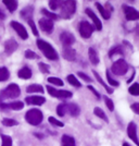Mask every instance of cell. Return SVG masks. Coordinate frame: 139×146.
I'll return each instance as SVG.
<instances>
[{
    "instance_id": "obj_6",
    "label": "cell",
    "mask_w": 139,
    "mask_h": 146,
    "mask_svg": "<svg viewBox=\"0 0 139 146\" xmlns=\"http://www.w3.org/2000/svg\"><path fill=\"white\" fill-rule=\"evenodd\" d=\"M47 91L48 93L52 96V97L55 98H61V99H67V98H71L73 96V94L70 91H58L55 90V87L48 85L47 86Z\"/></svg>"
},
{
    "instance_id": "obj_49",
    "label": "cell",
    "mask_w": 139,
    "mask_h": 146,
    "mask_svg": "<svg viewBox=\"0 0 139 146\" xmlns=\"http://www.w3.org/2000/svg\"><path fill=\"white\" fill-rule=\"evenodd\" d=\"M130 1H134V0H130Z\"/></svg>"
},
{
    "instance_id": "obj_18",
    "label": "cell",
    "mask_w": 139,
    "mask_h": 146,
    "mask_svg": "<svg viewBox=\"0 0 139 146\" xmlns=\"http://www.w3.org/2000/svg\"><path fill=\"white\" fill-rule=\"evenodd\" d=\"M65 108H67V113H69L72 117H77L80 112L79 107L76 104H67L65 103Z\"/></svg>"
},
{
    "instance_id": "obj_41",
    "label": "cell",
    "mask_w": 139,
    "mask_h": 146,
    "mask_svg": "<svg viewBox=\"0 0 139 146\" xmlns=\"http://www.w3.org/2000/svg\"><path fill=\"white\" fill-rule=\"evenodd\" d=\"M38 67H39V70H40L43 74H47V73H49V71H50V69H49L50 67H49L48 64L43 63V62H39V63H38Z\"/></svg>"
},
{
    "instance_id": "obj_35",
    "label": "cell",
    "mask_w": 139,
    "mask_h": 146,
    "mask_svg": "<svg viewBox=\"0 0 139 146\" xmlns=\"http://www.w3.org/2000/svg\"><path fill=\"white\" fill-rule=\"evenodd\" d=\"M42 13L43 14V15H46L48 19H50V20H58L59 19V17L55 14V13L53 12H49L47 9H42Z\"/></svg>"
},
{
    "instance_id": "obj_17",
    "label": "cell",
    "mask_w": 139,
    "mask_h": 146,
    "mask_svg": "<svg viewBox=\"0 0 139 146\" xmlns=\"http://www.w3.org/2000/svg\"><path fill=\"white\" fill-rule=\"evenodd\" d=\"M62 56L67 61H75V59H76V51H75V49L71 48V47H64Z\"/></svg>"
},
{
    "instance_id": "obj_1",
    "label": "cell",
    "mask_w": 139,
    "mask_h": 146,
    "mask_svg": "<svg viewBox=\"0 0 139 146\" xmlns=\"http://www.w3.org/2000/svg\"><path fill=\"white\" fill-rule=\"evenodd\" d=\"M37 46H38V48L42 50V52L43 54V56H45L47 59H49V60H51V61L58 60L59 56H58L57 51L55 50V48H53L49 43L42 40V39H38V40H37Z\"/></svg>"
},
{
    "instance_id": "obj_26",
    "label": "cell",
    "mask_w": 139,
    "mask_h": 146,
    "mask_svg": "<svg viewBox=\"0 0 139 146\" xmlns=\"http://www.w3.org/2000/svg\"><path fill=\"white\" fill-rule=\"evenodd\" d=\"M92 73H94V75L96 76V79H97L98 82H99V83H100V84H101V85H102L103 87L105 88V91L108 92L109 94H112V93H113V90H112L111 87H109V86H108L107 84H105V83H104V81H103V80L101 79V76H100V75H99V74H98V73L96 72V71H92Z\"/></svg>"
},
{
    "instance_id": "obj_5",
    "label": "cell",
    "mask_w": 139,
    "mask_h": 146,
    "mask_svg": "<svg viewBox=\"0 0 139 146\" xmlns=\"http://www.w3.org/2000/svg\"><path fill=\"white\" fill-rule=\"evenodd\" d=\"M128 70V64L124 59H119L115 61L111 67V71L114 73L115 75H124Z\"/></svg>"
},
{
    "instance_id": "obj_40",
    "label": "cell",
    "mask_w": 139,
    "mask_h": 146,
    "mask_svg": "<svg viewBox=\"0 0 139 146\" xmlns=\"http://www.w3.org/2000/svg\"><path fill=\"white\" fill-rule=\"evenodd\" d=\"M49 123L50 124H52V125H55V127H60V128H62V127H64V124H63V122L59 121V120H57L55 118H53V117H49Z\"/></svg>"
},
{
    "instance_id": "obj_25",
    "label": "cell",
    "mask_w": 139,
    "mask_h": 146,
    "mask_svg": "<svg viewBox=\"0 0 139 146\" xmlns=\"http://www.w3.org/2000/svg\"><path fill=\"white\" fill-rule=\"evenodd\" d=\"M27 93H43V87L39 84H32L26 88Z\"/></svg>"
},
{
    "instance_id": "obj_43",
    "label": "cell",
    "mask_w": 139,
    "mask_h": 146,
    "mask_svg": "<svg viewBox=\"0 0 139 146\" xmlns=\"http://www.w3.org/2000/svg\"><path fill=\"white\" fill-rule=\"evenodd\" d=\"M25 57H26V59H35V58H38V56L33 50H30V49H27L25 51Z\"/></svg>"
},
{
    "instance_id": "obj_32",
    "label": "cell",
    "mask_w": 139,
    "mask_h": 146,
    "mask_svg": "<svg viewBox=\"0 0 139 146\" xmlns=\"http://www.w3.org/2000/svg\"><path fill=\"white\" fill-rule=\"evenodd\" d=\"M128 92L133 96H139V83H134L133 85L128 88Z\"/></svg>"
},
{
    "instance_id": "obj_12",
    "label": "cell",
    "mask_w": 139,
    "mask_h": 146,
    "mask_svg": "<svg viewBox=\"0 0 139 146\" xmlns=\"http://www.w3.org/2000/svg\"><path fill=\"white\" fill-rule=\"evenodd\" d=\"M96 7H97V9L99 10V12H100V14L102 15V18L104 19V20H109V19L111 18V12H112L113 8H111L110 3H107V8H105V7H103L101 3L96 2Z\"/></svg>"
},
{
    "instance_id": "obj_14",
    "label": "cell",
    "mask_w": 139,
    "mask_h": 146,
    "mask_svg": "<svg viewBox=\"0 0 139 146\" xmlns=\"http://www.w3.org/2000/svg\"><path fill=\"white\" fill-rule=\"evenodd\" d=\"M85 12H86V14H87V15L92 20V22H94V25H95V29H96V30L97 31L102 30V23H101V21L98 19V17L95 14V12H94L91 9H86V10H85Z\"/></svg>"
},
{
    "instance_id": "obj_44",
    "label": "cell",
    "mask_w": 139,
    "mask_h": 146,
    "mask_svg": "<svg viewBox=\"0 0 139 146\" xmlns=\"http://www.w3.org/2000/svg\"><path fill=\"white\" fill-rule=\"evenodd\" d=\"M78 76L80 78V79H83L84 81H86V82H92V80L87 75V74H85V73H83V72H78Z\"/></svg>"
},
{
    "instance_id": "obj_30",
    "label": "cell",
    "mask_w": 139,
    "mask_h": 146,
    "mask_svg": "<svg viewBox=\"0 0 139 146\" xmlns=\"http://www.w3.org/2000/svg\"><path fill=\"white\" fill-rule=\"evenodd\" d=\"M124 51H123V47L122 46H115L109 51V57H114L115 55H123Z\"/></svg>"
},
{
    "instance_id": "obj_11",
    "label": "cell",
    "mask_w": 139,
    "mask_h": 146,
    "mask_svg": "<svg viewBox=\"0 0 139 146\" xmlns=\"http://www.w3.org/2000/svg\"><path fill=\"white\" fill-rule=\"evenodd\" d=\"M60 42L63 44L64 47H70L75 43V37L70 32H63L60 34Z\"/></svg>"
},
{
    "instance_id": "obj_33",
    "label": "cell",
    "mask_w": 139,
    "mask_h": 146,
    "mask_svg": "<svg viewBox=\"0 0 139 146\" xmlns=\"http://www.w3.org/2000/svg\"><path fill=\"white\" fill-rule=\"evenodd\" d=\"M2 124L5 125V127H14V125H18V123L16 120H14V119H9V118H5L3 120H2Z\"/></svg>"
},
{
    "instance_id": "obj_21",
    "label": "cell",
    "mask_w": 139,
    "mask_h": 146,
    "mask_svg": "<svg viewBox=\"0 0 139 146\" xmlns=\"http://www.w3.org/2000/svg\"><path fill=\"white\" fill-rule=\"evenodd\" d=\"M61 142H62V146H76L74 137L71 135H67V134H64L62 136Z\"/></svg>"
},
{
    "instance_id": "obj_28",
    "label": "cell",
    "mask_w": 139,
    "mask_h": 146,
    "mask_svg": "<svg viewBox=\"0 0 139 146\" xmlns=\"http://www.w3.org/2000/svg\"><path fill=\"white\" fill-rule=\"evenodd\" d=\"M67 79V82H69L71 85L75 86V87H80V86H82V84L79 83V81L76 79V76H75L74 74H69Z\"/></svg>"
},
{
    "instance_id": "obj_20",
    "label": "cell",
    "mask_w": 139,
    "mask_h": 146,
    "mask_svg": "<svg viewBox=\"0 0 139 146\" xmlns=\"http://www.w3.org/2000/svg\"><path fill=\"white\" fill-rule=\"evenodd\" d=\"M88 57H89V60L94 66H97L99 63V56H98L97 51L94 48L88 49Z\"/></svg>"
},
{
    "instance_id": "obj_2",
    "label": "cell",
    "mask_w": 139,
    "mask_h": 146,
    "mask_svg": "<svg viewBox=\"0 0 139 146\" xmlns=\"http://www.w3.org/2000/svg\"><path fill=\"white\" fill-rule=\"evenodd\" d=\"M21 95V88L18 84L11 83L7 86L3 91L0 92V102H3V99H14Z\"/></svg>"
},
{
    "instance_id": "obj_9",
    "label": "cell",
    "mask_w": 139,
    "mask_h": 146,
    "mask_svg": "<svg viewBox=\"0 0 139 146\" xmlns=\"http://www.w3.org/2000/svg\"><path fill=\"white\" fill-rule=\"evenodd\" d=\"M11 27H12L13 30L15 31L16 33H18V35L22 39H27L28 38V34H27V31H26V29H25L23 25L21 24V23H18V22H16V21H12L11 23Z\"/></svg>"
},
{
    "instance_id": "obj_4",
    "label": "cell",
    "mask_w": 139,
    "mask_h": 146,
    "mask_svg": "<svg viewBox=\"0 0 139 146\" xmlns=\"http://www.w3.org/2000/svg\"><path fill=\"white\" fill-rule=\"evenodd\" d=\"M42 119H43V113L42 112V110L35 109V108L28 110L25 115V120L32 125L40 124L42 122Z\"/></svg>"
},
{
    "instance_id": "obj_27",
    "label": "cell",
    "mask_w": 139,
    "mask_h": 146,
    "mask_svg": "<svg viewBox=\"0 0 139 146\" xmlns=\"http://www.w3.org/2000/svg\"><path fill=\"white\" fill-rule=\"evenodd\" d=\"M10 78V72L6 67H0V82H5Z\"/></svg>"
},
{
    "instance_id": "obj_13",
    "label": "cell",
    "mask_w": 139,
    "mask_h": 146,
    "mask_svg": "<svg viewBox=\"0 0 139 146\" xmlns=\"http://www.w3.org/2000/svg\"><path fill=\"white\" fill-rule=\"evenodd\" d=\"M39 26L43 32H46L48 34L53 31V22L50 19H40L39 20Z\"/></svg>"
},
{
    "instance_id": "obj_3",
    "label": "cell",
    "mask_w": 139,
    "mask_h": 146,
    "mask_svg": "<svg viewBox=\"0 0 139 146\" xmlns=\"http://www.w3.org/2000/svg\"><path fill=\"white\" fill-rule=\"evenodd\" d=\"M76 11V1L75 0H65L61 6L60 17L63 19H70Z\"/></svg>"
},
{
    "instance_id": "obj_47",
    "label": "cell",
    "mask_w": 139,
    "mask_h": 146,
    "mask_svg": "<svg viewBox=\"0 0 139 146\" xmlns=\"http://www.w3.org/2000/svg\"><path fill=\"white\" fill-rule=\"evenodd\" d=\"M3 19H6V14L0 10V20H3Z\"/></svg>"
},
{
    "instance_id": "obj_31",
    "label": "cell",
    "mask_w": 139,
    "mask_h": 146,
    "mask_svg": "<svg viewBox=\"0 0 139 146\" xmlns=\"http://www.w3.org/2000/svg\"><path fill=\"white\" fill-rule=\"evenodd\" d=\"M63 3V0H49V7L51 10L59 9Z\"/></svg>"
},
{
    "instance_id": "obj_23",
    "label": "cell",
    "mask_w": 139,
    "mask_h": 146,
    "mask_svg": "<svg viewBox=\"0 0 139 146\" xmlns=\"http://www.w3.org/2000/svg\"><path fill=\"white\" fill-rule=\"evenodd\" d=\"M33 12H34V8L33 7H26L25 9H23L21 11V17L24 19V20H30L32 15H33Z\"/></svg>"
},
{
    "instance_id": "obj_15",
    "label": "cell",
    "mask_w": 139,
    "mask_h": 146,
    "mask_svg": "<svg viewBox=\"0 0 139 146\" xmlns=\"http://www.w3.org/2000/svg\"><path fill=\"white\" fill-rule=\"evenodd\" d=\"M25 103L28 105H35V106H42L46 103V98L42 96H30L25 98Z\"/></svg>"
},
{
    "instance_id": "obj_34",
    "label": "cell",
    "mask_w": 139,
    "mask_h": 146,
    "mask_svg": "<svg viewBox=\"0 0 139 146\" xmlns=\"http://www.w3.org/2000/svg\"><path fill=\"white\" fill-rule=\"evenodd\" d=\"M57 113H58V116L60 117H63L65 113H67V108H65V103L63 104H60L58 107H57Z\"/></svg>"
},
{
    "instance_id": "obj_38",
    "label": "cell",
    "mask_w": 139,
    "mask_h": 146,
    "mask_svg": "<svg viewBox=\"0 0 139 146\" xmlns=\"http://www.w3.org/2000/svg\"><path fill=\"white\" fill-rule=\"evenodd\" d=\"M103 99H104V103H105V105H107L108 109H109L110 111H113V110H114V104H113V102H112V99H110L108 96H104Z\"/></svg>"
},
{
    "instance_id": "obj_48",
    "label": "cell",
    "mask_w": 139,
    "mask_h": 146,
    "mask_svg": "<svg viewBox=\"0 0 139 146\" xmlns=\"http://www.w3.org/2000/svg\"><path fill=\"white\" fill-rule=\"evenodd\" d=\"M123 146H130V145H129L128 143H126V142H124V143H123Z\"/></svg>"
},
{
    "instance_id": "obj_37",
    "label": "cell",
    "mask_w": 139,
    "mask_h": 146,
    "mask_svg": "<svg viewBox=\"0 0 139 146\" xmlns=\"http://www.w3.org/2000/svg\"><path fill=\"white\" fill-rule=\"evenodd\" d=\"M107 79H108V82H109L110 85H112V86H119V85H120V83H119L116 80H114L112 76H111L109 70H107Z\"/></svg>"
},
{
    "instance_id": "obj_10",
    "label": "cell",
    "mask_w": 139,
    "mask_h": 146,
    "mask_svg": "<svg viewBox=\"0 0 139 146\" xmlns=\"http://www.w3.org/2000/svg\"><path fill=\"white\" fill-rule=\"evenodd\" d=\"M127 135L136 145L139 146V140L138 136H137V127H136V124L134 122L128 123V125H127Z\"/></svg>"
},
{
    "instance_id": "obj_36",
    "label": "cell",
    "mask_w": 139,
    "mask_h": 146,
    "mask_svg": "<svg viewBox=\"0 0 139 146\" xmlns=\"http://www.w3.org/2000/svg\"><path fill=\"white\" fill-rule=\"evenodd\" d=\"M48 82L53 84V85H58V86H62L63 85V81L59 78H55V76H50L48 78Z\"/></svg>"
},
{
    "instance_id": "obj_22",
    "label": "cell",
    "mask_w": 139,
    "mask_h": 146,
    "mask_svg": "<svg viewBox=\"0 0 139 146\" xmlns=\"http://www.w3.org/2000/svg\"><path fill=\"white\" fill-rule=\"evenodd\" d=\"M2 2L8 8V10L10 12H14L18 8V1L16 0H2Z\"/></svg>"
},
{
    "instance_id": "obj_39",
    "label": "cell",
    "mask_w": 139,
    "mask_h": 146,
    "mask_svg": "<svg viewBox=\"0 0 139 146\" xmlns=\"http://www.w3.org/2000/svg\"><path fill=\"white\" fill-rule=\"evenodd\" d=\"M2 146H12V139L8 135H2Z\"/></svg>"
},
{
    "instance_id": "obj_8",
    "label": "cell",
    "mask_w": 139,
    "mask_h": 146,
    "mask_svg": "<svg viewBox=\"0 0 139 146\" xmlns=\"http://www.w3.org/2000/svg\"><path fill=\"white\" fill-rule=\"evenodd\" d=\"M94 32V27L87 21H82L79 23V34L83 38H89Z\"/></svg>"
},
{
    "instance_id": "obj_46",
    "label": "cell",
    "mask_w": 139,
    "mask_h": 146,
    "mask_svg": "<svg viewBox=\"0 0 139 146\" xmlns=\"http://www.w3.org/2000/svg\"><path fill=\"white\" fill-rule=\"evenodd\" d=\"M88 90H90V91L94 93V95L96 96V98H97V99H100V95H99V93H98V92L96 91V90H95L92 86H88Z\"/></svg>"
},
{
    "instance_id": "obj_45",
    "label": "cell",
    "mask_w": 139,
    "mask_h": 146,
    "mask_svg": "<svg viewBox=\"0 0 139 146\" xmlns=\"http://www.w3.org/2000/svg\"><path fill=\"white\" fill-rule=\"evenodd\" d=\"M130 108L133 110L136 115H139V103H135L130 106Z\"/></svg>"
},
{
    "instance_id": "obj_19",
    "label": "cell",
    "mask_w": 139,
    "mask_h": 146,
    "mask_svg": "<svg viewBox=\"0 0 139 146\" xmlns=\"http://www.w3.org/2000/svg\"><path fill=\"white\" fill-rule=\"evenodd\" d=\"M18 75L20 79L23 80H28L32 78V70L28 67H23L20 71L18 72Z\"/></svg>"
},
{
    "instance_id": "obj_16",
    "label": "cell",
    "mask_w": 139,
    "mask_h": 146,
    "mask_svg": "<svg viewBox=\"0 0 139 146\" xmlns=\"http://www.w3.org/2000/svg\"><path fill=\"white\" fill-rule=\"evenodd\" d=\"M18 43L14 40V39H8L5 44V51H6L7 55H12L13 52L18 49Z\"/></svg>"
},
{
    "instance_id": "obj_42",
    "label": "cell",
    "mask_w": 139,
    "mask_h": 146,
    "mask_svg": "<svg viewBox=\"0 0 139 146\" xmlns=\"http://www.w3.org/2000/svg\"><path fill=\"white\" fill-rule=\"evenodd\" d=\"M27 22H28V25H30L32 31H33V34H34L35 36H38L39 33H38V31H37V27H36V25H35V23H34V21L30 19V20H28Z\"/></svg>"
},
{
    "instance_id": "obj_24",
    "label": "cell",
    "mask_w": 139,
    "mask_h": 146,
    "mask_svg": "<svg viewBox=\"0 0 139 146\" xmlns=\"http://www.w3.org/2000/svg\"><path fill=\"white\" fill-rule=\"evenodd\" d=\"M23 107H24V103H22V102H13V103H10V104H7V108L8 109H12V110H21L23 109Z\"/></svg>"
},
{
    "instance_id": "obj_29",
    "label": "cell",
    "mask_w": 139,
    "mask_h": 146,
    "mask_svg": "<svg viewBox=\"0 0 139 146\" xmlns=\"http://www.w3.org/2000/svg\"><path fill=\"white\" fill-rule=\"evenodd\" d=\"M94 113H95V115H96L98 118L102 119V120H104L105 122L109 121V120H108V117H107V115L104 113V111H103L101 108H99V107H96V108L94 109Z\"/></svg>"
},
{
    "instance_id": "obj_7",
    "label": "cell",
    "mask_w": 139,
    "mask_h": 146,
    "mask_svg": "<svg viewBox=\"0 0 139 146\" xmlns=\"http://www.w3.org/2000/svg\"><path fill=\"white\" fill-rule=\"evenodd\" d=\"M123 11L125 14V19L127 21H137L139 20V11H137L136 9H134L133 7L126 6V5H123Z\"/></svg>"
}]
</instances>
